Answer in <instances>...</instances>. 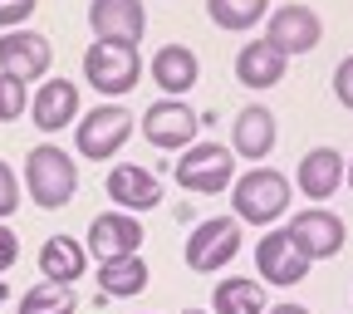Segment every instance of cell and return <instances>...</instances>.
I'll return each instance as SVG.
<instances>
[{"mask_svg": "<svg viewBox=\"0 0 353 314\" xmlns=\"http://www.w3.org/2000/svg\"><path fill=\"white\" fill-rule=\"evenodd\" d=\"M290 177L275 167H250L231 182V211L245 221V226H275V221L290 211Z\"/></svg>", "mask_w": 353, "mask_h": 314, "instance_id": "obj_1", "label": "cell"}, {"mask_svg": "<svg viewBox=\"0 0 353 314\" xmlns=\"http://www.w3.org/2000/svg\"><path fill=\"white\" fill-rule=\"evenodd\" d=\"M25 187H30V202H34L39 211H59V206H69L74 192H79V167H74V157H69L64 148L39 143V148H30V157H25Z\"/></svg>", "mask_w": 353, "mask_h": 314, "instance_id": "obj_2", "label": "cell"}, {"mask_svg": "<svg viewBox=\"0 0 353 314\" xmlns=\"http://www.w3.org/2000/svg\"><path fill=\"white\" fill-rule=\"evenodd\" d=\"M83 79L99 88L103 99H123L128 88H138L143 79V59H138V44H123V39H94L83 55Z\"/></svg>", "mask_w": 353, "mask_h": 314, "instance_id": "obj_3", "label": "cell"}, {"mask_svg": "<svg viewBox=\"0 0 353 314\" xmlns=\"http://www.w3.org/2000/svg\"><path fill=\"white\" fill-rule=\"evenodd\" d=\"M172 177L192 197H221L236 182V157H231V148H221V143H192V148H182Z\"/></svg>", "mask_w": 353, "mask_h": 314, "instance_id": "obj_4", "label": "cell"}, {"mask_svg": "<svg viewBox=\"0 0 353 314\" xmlns=\"http://www.w3.org/2000/svg\"><path fill=\"white\" fill-rule=\"evenodd\" d=\"M128 138H132V113L118 108V104L88 108V113L79 118V128H74V148H79V157H88V162L118 157Z\"/></svg>", "mask_w": 353, "mask_h": 314, "instance_id": "obj_5", "label": "cell"}, {"mask_svg": "<svg viewBox=\"0 0 353 314\" xmlns=\"http://www.w3.org/2000/svg\"><path fill=\"white\" fill-rule=\"evenodd\" d=\"M236 251H241V216H211L187 236V271L216 275L236 260Z\"/></svg>", "mask_w": 353, "mask_h": 314, "instance_id": "obj_6", "label": "cell"}, {"mask_svg": "<svg viewBox=\"0 0 353 314\" xmlns=\"http://www.w3.org/2000/svg\"><path fill=\"white\" fill-rule=\"evenodd\" d=\"M196 128H201V113H192L182 99H157L148 113H143V138L162 153H182L196 143Z\"/></svg>", "mask_w": 353, "mask_h": 314, "instance_id": "obj_7", "label": "cell"}, {"mask_svg": "<svg viewBox=\"0 0 353 314\" xmlns=\"http://www.w3.org/2000/svg\"><path fill=\"white\" fill-rule=\"evenodd\" d=\"M143 241H148V231H143L138 211H123V206H118V211H103V216L88 221V255H94V260L138 255Z\"/></svg>", "mask_w": 353, "mask_h": 314, "instance_id": "obj_8", "label": "cell"}, {"mask_svg": "<svg viewBox=\"0 0 353 314\" xmlns=\"http://www.w3.org/2000/svg\"><path fill=\"white\" fill-rule=\"evenodd\" d=\"M290 236H294V246L309 255V260H334L339 251H343V241H348V231H343V221L329 211V206H309V211H299L290 226H285Z\"/></svg>", "mask_w": 353, "mask_h": 314, "instance_id": "obj_9", "label": "cell"}, {"mask_svg": "<svg viewBox=\"0 0 353 314\" xmlns=\"http://www.w3.org/2000/svg\"><path fill=\"white\" fill-rule=\"evenodd\" d=\"M309 265H314V260L294 246L290 231H270V236H260V246H255V271L265 275V285L290 290V285H299L309 275Z\"/></svg>", "mask_w": 353, "mask_h": 314, "instance_id": "obj_10", "label": "cell"}, {"mask_svg": "<svg viewBox=\"0 0 353 314\" xmlns=\"http://www.w3.org/2000/svg\"><path fill=\"white\" fill-rule=\"evenodd\" d=\"M54 64V44L34 35V30H6L0 35V74H15V79H44Z\"/></svg>", "mask_w": 353, "mask_h": 314, "instance_id": "obj_11", "label": "cell"}, {"mask_svg": "<svg viewBox=\"0 0 353 314\" xmlns=\"http://www.w3.org/2000/svg\"><path fill=\"white\" fill-rule=\"evenodd\" d=\"M265 39H270L275 50H285V55H309L324 39V25H319V15L309 6H280L270 15V25H265Z\"/></svg>", "mask_w": 353, "mask_h": 314, "instance_id": "obj_12", "label": "cell"}, {"mask_svg": "<svg viewBox=\"0 0 353 314\" xmlns=\"http://www.w3.org/2000/svg\"><path fill=\"white\" fill-rule=\"evenodd\" d=\"M88 30H94V39L138 44L148 30V10H143V0H94L88 6Z\"/></svg>", "mask_w": 353, "mask_h": 314, "instance_id": "obj_13", "label": "cell"}, {"mask_svg": "<svg viewBox=\"0 0 353 314\" xmlns=\"http://www.w3.org/2000/svg\"><path fill=\"white\" fill-rule=\"evenodd\" d=\"M30 118L39 133H59L79 118V88L69 79H44L39 84V94L30 99Z\"/></svg>", "mask_w": 353, "mask_h": 314, "instance_id": "obj_14", "label": "cell"}, {"mask_svg": "<svg viewBox=\"0 0 353 314\" xmlns=\"http://www.w3.org/2000/svg\"><path fill=\"white\" fill-rule=\"evenodd\" d=\"M275 138H280L275 113H270V108H260V104L241 108V113H236V123H231V153H241V157H250V162L270 157Z\"/></svg>", "mask_w": 353, "mask_h": 314, "instance_id": "obj_15", "label": "cell"}, {"mask_svg": "<svg viewBox=\"0 0 353 314\" xmlns=\"http://www.w3.org/2000/svg\"><path fill=\"white\" fill-rule=\"evenodd\" d=\"M108 202L123 206V211H152V206L162 202V182H157L148 167L123 162V167L108 172Z\"/></svg>", "mask_w": 353, "mask_h": 314, "instance_id": "obj_16", "label": "cell"}, {"mask_svg": "<svg viewBox=\"0 0 353 314\" xmlns=\"http://www.w3.org/2000/svg\"><path fill=\"white\" fill-rule=\"evenodd\" d=\"M196 79H201V64H196V55L187 50V44H162V50L152 55V84L162 88L167 99L192 94Z\"/></svg>", "mask_w": 353, "mask_h": 314, "instance_id": "obj_17", "label": "cell"}, {"mask_svg": "<svg viewBox=\"0 0 353 314\" xmlns=\"http://www.w3.org/2000/svg\"><path fill=\"white\" fill-rule=\"evenodd\" d=\"M343 172H348V167H343V153H334V148H309V153L299 157L294 182H299V192H304L309 202H324V197L339 192Z\"/></svg>", "mask_w": 353, "mask_h": 314, "instance_id": "obj_18", "label": "cell"}, {"mask_svg": "<svg viewBox=\"0 0 353 314\" xmlns=\"http://www.w3.org/2000/svg\"><path fill=\"white\" fill-rule=\"evenodd\" d=\"M285 64H290L285 50H275L270 39H250L245 50L236 55V79L245 88H275L285 79Z\"/></svg>", "mask_w": 353, "mask_h": 314, "instance_id": "obj_19", "label": "cell"}, {"mask_svg": "<svg viewBox=\"0 0 353 314\" xmlns=\"http://www.w3.org/2000/svg\"><path fill=\"white\" fill-rule=\"evenodd\" d=\"M83 265H88V251H83L74 236H50V241L39 246V275H44V280L74 285V280L83 275Z\"/></svg>", "mask_w": 353, "mask_h": 314, "instance_id": "obj_20", "label": "cell"}, {"mask_svg": "<svg viewBox=\"0 0 353 314\" xmlns=\"http://www.w3.org/2000/svg\"><path fill=\"white\" fill-rule=\"evenodd\" d=\"M99 290L113 300H132L148 290V260L143 255H118V260H99Z\"/></svg>", "mask_w": 353, "mask_h": 314, "instance_id": "obj_21", "label": "cell"}, {"mask_svg": "<svg viewBox=\"0 0 353 314\" xmlns=\"http://www.w3.org/2000/svg\"><path fill=\"white\" fill-rule=\"evenodd\" d=\"M211 314H265V285L245 275H226L211 295Z\"/></svg>", "mask_w": 353, "mask_h": 314, "instance_id": "obj_22", "label": "cell"}, {"mask_svg": "<svg viewBox=\"0 0 353 314\" xmlns=\"http://www.w3.org/2000/svg\"><path fill=\"white\" fill-rule=\"evenodd\" d=\"M74 309H79V295L64 280H39L20 295V314H74Z\"/></svg>", "mask_w": 353, "mask_h": 314, "instance_id": "obj_23", "label": "cell"}, {"mask_svg": "<svg viewBox=\"0 0 353 314\" xmlns=\"http://www.w3.org/2000/svg\"><path fill=\"white\" fill-rule=\"evenodd\" d=\"M270 0H206V15L221 25V30H250L265 20Z\"/></svg>", "mask_w": 353, "mask_h": 314, "instance_id": "obj_24", "label": "cell"}, {"mask_svg": "<svg viewBox=\"0 0 353 314\" xmlns=\"http://www.w3.org/2000/svg\"><path fill=\"white\" fill-rule=\"evenodd\" d=\"M25 104H30V94H25V79H15V74H0V123H15V118L25 113Z\"/></svg>", "mask_w": 353, "mask_h": 314, "instance_id": "obj_25", "label": "cell"}, {"mask_svg": "<svg viewBox=\"0 0 353 314\" xmlns=\"http://www.w3.org/2000/svg\"><path fill=\"white\" fill-rule=\"evenodd\" d=\"M34 6H39V0H0V30L25 25V20L34 15Z\"/></svg>", "mask_w": 353, "mask_h": 314, "instance_id": "obj_26", "label": "cell"}, {"mask_svg": "<svg viewBox=\"0 0 353 314\" xmlns=\"http://www.w3.org/2000/svg\"><path fill=\"white\" fill-rule=\"evenodd\" d=\"M15 206H20V182H15V172L0 162V221H6Z\"/></svg>", "mask_w": 353, "mask_h": 314, "instance_id": "obj_27", "label": "cell"}, {"mask_svg": "<svg viewBox=\"0 0 353 314\" xmlns=\"http://www.w3.org/2000/svg\"><path fill=\"white\" fill-rule=\"evenodd\" d=\"M334 94H339V104L353 113V55L339 59V69H334Z\"/></svg>", "mask_w": 353, "mask_h": 314, "instance_id": "obj_28", "label": "cell"}, {"mask_svg": "<svg viewBox=\"0 0 353 314\" xmlns=\"http://www.w3.org/2000/svg\"><path fill=\"white\" fill-rule=\"evenodd\" d=\"M15 260H20V241H15V231L6 226V221H0V275H6Z\"/></svg>", "mask_w": 353, "mask_h": 314, "instance_id": "obj_29", "label": "cell"}, {"mask_svg": "<svg viewBox=\"0 0 353 314\" xmlns=\"http://www.w3.org/2000/svg\"><path fill=\"white\" fill-rule=\"evenodd\" d=\"M265 314H309L304 304H275V309H265Z\"/></svg>", "mask_w": 353, "mask_h": 314, "instance_id": "obj_30", "label": "cell"}, {"mask_svg": "<svg viewBox=\"0 0 353 314\" xmlns=\"http://www.w3.org/2000/svg\"><path fill=\"white\" fill-rule=\"evenodd\" d=\"M343 177H348V187H353V162H348V172H343Z\"/></svg>", "mask_w": 353, "mask_h": 314, "instance_id": "obj_31", "label": "cell"}, {"mask_svg": "<svg viewBox=\"0 0 353 314\" xmlns=\"http://www.w3.org/2000/svg\"><path fill=\"white\" fill-rule=\"evenodd\" d=\"M182 314H201V309H182Z\"/></svg>", "mask_w": 353, "mask_h": 314, "instance_id": "obj_32", "label": "cell"}]
</instances>
